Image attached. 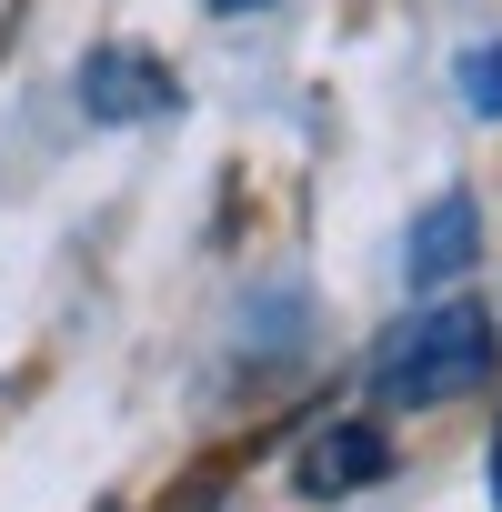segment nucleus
I'll list each match as a JSON object with an SVG mask.
<instances>
[{
  "mask_svg": "<svg viewBox=\"0 0 502 512\" xmlns=\"http://www.w3.org/2000/svg\"><path fill=\"white\" fill-rule=\"evenodd\" d=\"M181 91H171V71L151 61V51H91L81 61V111L91 121H151V111H171Z\"/></svg>",
  "mask_w": 502,
  "mask_h": 512,
  "instance_id": "2",
  "label": "nucleus"
},
{
  "mask_svg": "<svg viewBox=\"0 0 502 512\" xmlns=\"http://www.w3.org/2000/svg\"><path fill=\"white\" fill-rule=\"evenodd\" d=\"M482 251V221H472V201L462 191H442L432 211H422V231L402 241V272H412V292H452V272Z\"/></svg>",
  "mask_w": 502,
  "mask_h": 512,
  "instance_id": "4",
  "label": "nucleus"
},
{
  "mask_svg": "<svg viewBox=\"0 0 502 512\" xmlns=\"http://www.w3.org/2000/svg\"><path fill=\"white\" fill-rule=\"evenodd\" d=\"M211 11H262V0H211Z\"/></svg>",
  "mask_w": 502,
  "mask_h": 512,
  "instance_id": "7",
  "label": "nucleus"
},
{
  "mask_svg": "<svg viewBox=\"0 0 502 512\" xmlns=\"http://www.w3.org/2000/svg\"><path fill=\"white\" fill-rule=\"evenodd\" d=\"M392 472V442H382V422H322L312 442H302V492L312 502H332V492H362V482H382Z\"/></svg>",
  "mask_w": 502,
  "mask_h": 512,
  "instance_id": "3",
  "label": "nucleus"
},
{
  "mask_svg": "<svg viewBox=\"0 0 502 512\" xmlns=\"http://www.w3.org/2000/svg\"><path fill=\"white\" fill-rule=\"evenodd\" d=\"M492 502H502V442H492Z\"/></svg>",
  "mask_w": 502,
  "mask_h": 512,
  "instance_id": "6",
  "label": "nucleus"
},
{
  "mask_svg": "<svg viewBox=\"0 0 502 512\" xmlns=\"http://www.w3.org/2000/svg\"><path fill=\"white\" fill-rule=\"evenodd\" d=\"M462 101H472V111H492V121H502V41H492V51H472V61H462Z\"/></svg>",
  "mask_w": 502,
  "mask_h": 512,
  "instance_id": "5",
  "label": "nucleus"
},
{
  "mask_svg": "<svg viewBox=\"0 0 502 512\" xmlns=\"http://www.w3.org/2000/svg\"><path fill=\"white\" fill-rule=\"evenodd\" d=\"M502 372V322L472 292H432L412 322H392V342L372 352V392L392 412H442L462 392H482Z\"/></svg>",
  "mask_w": 502,
  "mask_h": 512,
  "instance_id": "1",
  "label": "nucleus"
}]
</instances>
